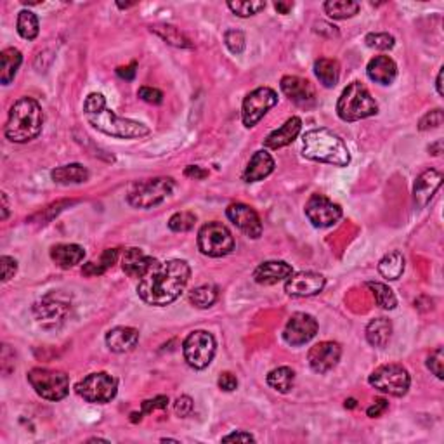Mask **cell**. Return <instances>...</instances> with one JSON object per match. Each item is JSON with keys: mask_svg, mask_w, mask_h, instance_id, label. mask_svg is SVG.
I'll return each mask as SVG.
<instances>
[{"mask_svg": "<svg viewBox=\"0 0 444 444\" xmlns=\"http://www.w3.org/2000/svg\"><path fill=\"white\" fill-rule=\"evenodd\" d=\"M191 269L186 261L172 259L165 262H153L146 275L139 280L137 296L148 305L163 307L177 300L190 282Z\"/></svg>", "mask_w": 444, "mask_h": 444, "instance_id": "1", "label": "cell"}, {"mask_svg": "<svg viewBox=\"0 0 444 444\" xmlns=\"http://www.w3.org/2000/svg\"><path fill=\"white\" fill-rule=\"evenodd\" d=\"M84 113L87 122L99 132L106 136L118 137V139H137L149 134V129L144 123L136 120L122 118L115 112L106 106V99L102 94H89L84 102Z\"/></svg>", "mask_w": 444, "mask_h": 444, "instance_id": "2", "label": "cell"}, {"mask_svg": "<svg viewBox=\"0 0 444 444\" xmlns=\"http://www.w3.org/2000/svg\"><path fill=\"white\" fill-rule=\"evenodd\" d=\"M44 112L33 98H21L10 106L6 123V137L13 143H28L40 136Z\"/></svg>", "mask_w": 444, "mask_h": 444, "instance_id": "3", "label": "cell"}, {"mask_svg": "<svg viewBox=\"0 0 444 444\" xmlns=\"http://www.w3.org/2000/svg\"><path fill=\"white\" fill-rule=\"evenodd\" d=\"M302 155L312 162L330 163L335 167H347L351 163L347 144L328 129H312L305 132L302 139Z\"/></svg>", "mask_w": 444, "mask_h": 444, "instance_id": "4", "label": "cell"}, {"mask_svg": "<svg viewBox=\"0 0 444 444\" xmlns=\"http://www.w3.org/2000/svg\"><path fill=\"white\" fill-rule=\"evenodd\" d=\"M378 113V105L361 82H353L344 89L337 102V115L344 122H358Z\"/></svg>", "mask_w": 444, "mask_h": 444, "instance_id": "5", "label": "cell"}, {"mask_svg": "<svg viewBox=\"0 0 444 444\" xmlns=\"http://www.w3.org/2000/svg\"><path fill=\"white\" fill-rule=\"evenodd\" d=\"M174 181L170 177L137 181L129 187L127 201L136 208H153L163 204L172 194Z\"/></svg>", "mask_w": 444, "mask_h": 444, "instance_id": "6", "label": "cell"}, {"mask_svg": "<svg viewBox=\"0 0 444 444\" xmlns=\"http://www.w3.org/2000/svg\"><path fill=\"white\" fill-rule=\"evenodd\" d=\"M28 382L42 399L61 401L70 392V378L61 370L33 368L28 372Z\"/></svg>", "mask_w": 444, "mask_h": 444, "instance_id": "7", "label": "cell"}, {"mask_svg": "<svg viewBox=\"0 0 444 444\" xmlns=\"http://www.w3.org/2000/svg\"><path fill=\"white\" fill-rule=\"evenodd\" d=\"M75 390L87 403L106 404L118 392V382L109 373L98 372L91 373L84 380H80L77 383V387H75Z\"/></svg>", "mask_w": 444, "mask_h": 444, "instance_id": "8", "label": "cell"}, {"mask_svg": "<svg viewBox=\"0 0 444 444\" xmlns=\"http://www.w3.org/2000/svg\"><path fill=\"white\" fill-rule=\"evenodd\" d=\"M215 339L205 330H194L183 344L184 360L194 370H205L215 356Z\"/></svg>", "mask_w": 444, "mask_h": 444, "instance_id": "9", "label": "cell"}, {"mask_svg": "<svg viewBox=\"0 0 444 444\" xmlns=\"http://www.w3.org/2000/svg\"><path fill=\"white\" fill-rule=\"evenodd\" d=\"M198 248L208 257H224L234 250V238L221 222H208L198 231Z\"/></svg>", "mask_w": 444, "mask_h": 444, "instance_id": "10", "label": "cell"}, {"mask_svg": "<svg viewBox=\"0 0 444 444\" xmlns=\"http://www.w3.org/2000/svg\"><path fill=\"white\" fill-rule=\"evenodd\" d=\"M372 387H375L380 392H385L389 396L401 397L408 392L410 389V373L401 365H382L372 373L368 378Z\"/></svg>", "mask_w": 444, "mask_h": 444, "instance_id": "11", "label": "cell"}, {"mask_svg": "<svg viewBox=\"0 0 444 444\" xmlns=\"http://www.w3.org/2000/svg\"><path fill=\"white\" fill-rule=\"evenodd\" d=\"M278 105V94L271 87H259L252 91L245 98L243 109H241V118H243L245 127H254L255 123L264 118L266 113Z\"/></svg>", "mask_w": 444, "mask_h": 444, "instance_id": "12", "label": "cell"}, {"mask_svg": "<svg viewBox=\"0 0 444 444\" xmlns=\"http://www.w3.org/2000/svg\"><path fill=\"white\" fill-rule=\"evenodd\" d=\"M305 215L314 227H330L342 217V208L325 194L314 193L305 204Z\"/></svg>", "mask_w": 444, "mask_h": 444, "instance_id": "13", "label": "cell"}, {"mask_svg": "<svg viewBox=\"0 0 444 444\" xmlns=\"http://www.w3.org/2000/svg\"><path fill=\"white\" fill-rule=\"evenodd\" d=\"M318 333V321L307 312H296L290 316L283 330V339L289 346H304Z\"/></svg>", "mask_w": 444, "mask_h": 444, "instance_id": "14", "label": "cell"}, {"mask_svg": "<svg viewBox=\"0 0 444 444\" xmlns=\"http://www.w3.org/2000/svg\"><path fill=\"white\" fill-rule=\"evenodd\" d=\"M340 356H342L340 344L326 340V342H319L309 349L307 361L309 367L316 373H326L337 367V363L340 361Z\"/></svg>", "mask_w": 444, "mask_h": 444, "instance_id": "15", "label": "cell"}, {"mask_svg": "<svg viewBox=\"0 0 444 444\" xmlns=\"http://www.w3.org/2000/svg\"><path fill=\"white\" fill-rule=\"evenodd\" d=\"M227 217L229 221L241 231V233L247 234L252 240H257L262 234V222L259 217L257 212L252 207L245 204H233L227 207Z\"/></svg>", "mask_w": 444, "mask_h": 444, "instance_id": "16", "label": "cell"}, {"mask_svg": "<svg viewBox=\"0 0 444 444\" xmlns=\"http://www.w3.org/2000/svg\"><path fill=\"white\" fill-rule=\"evenodd\" d=\"M325 276L319 273L302 271L286 280L285 292L292 297H312L325 289Z\"/></svg>", "mask_w": 444, "mask_h": 444, "instance_id": "17", "label": "cell"}, {"mask_svg": "<svg viewBox=\"0 0 444 444\" xmlns=\"http://www.w3.org/2000/svg\"><path fill=\"white\" fill-rule=\"evenodd\" d=\"M33 311L35 318H37V321L40 323L42 326L52 328V326H56L58 323L63 321V318L66 316V311H68V304L56 296H47L35 305Z\"/></svg>", "mask_w": 444, "mask_h": 444, "instance_id": "18", "label": "cell"}, {"mask_svg": "<svg viewBox=\"0 0 444 444\" xmlns=\"http://www.w3.org/2000/svg\"><path fill=\"white\" fill-rule=\"evenodd\" d=\"M443 183V176L441 172L434 169H429L425 172H422L420 176L417 177L413 186V198L417 207L424 208L429 201L432 200V197L436 194V191L441 187Z\"/></svg>", "mask_w": 444, "mask_h": 444, "instance_id": "19", "label": "cell"}, {"mask_svg": "<svg viewBox=\"0 0 444 444\" xmlns=\"http://www.w3.org/2000/svg\"><path fill=\"white\" fill-rule=\"evenodd\" d=\"M282 91L290 101H293L298 106H309L314 102V89L307 80L300 77H283L282 78Z\"/></svg>", "mask_w": 444, "mask_h": 444, "instance_id": "20", "label": "cell"}, {"mask_svg": "<svg viewBox=\"0 0 444 444\" xmlns=\"http://www.w3.org/2000/svg\"><path fill=\"white\" fill-rule=\"evenodd\" d=\"M292 275V266L286 264L285 261H268L255 269L254 280L259 285H276L283 280H289Z\"/></svg>", "mask_w": 444, "mask_h": 444, "instance_id": "21", "label": "cell"}, {"mask_svg": "<svg viewBox=\"0 0 444 444\" xmlns=\"http://www.w3.org/2000/svg\"><path fill=\"white\" fill-rule=\"evenodd\" d=\"M139 342V332L132 326H116L106 333V346L116 354L129 353Z\"/></svg>", "mask_w": 444, "mask_h": 444, "instance_id": "22", "label": "cell"}, {"mask_svg": "<svg viewBox=\"0 0 444 444\" xmlns=\"http://www.w3.org/2000/svg\"><path fill=\"white\" fill-rule=\"evenodd\" d=\"M302 130V120L298 116H292V118L286 120L280 129H276L275 132L269 134L264 141L266 148L271 149H280L285 148L289 144H292L297 139L298 134Z\"/></svg>", "mask_w": 444, "mask_h": 444, "instance_id": "23", "label": "cell"}, {"mask_svg": "<svg viewBox=\"0 0 444 444\" xmlns=\"http://www.w3.org/2000/svg\"><path fill=\"white\" fill-rule=\"evenodd\" d=\"M273 170H275V158L266 149H261V151L254 153V156L248 162L243 172V181L257 183V181L266 179L269 174H273Z\"/></svg>", "mask_w": 444, "mask_h": 444, "instance_id": "24", "label": "cell"}, {"mask_svg": "<svg viewBox=\"0 0 444 444\" xmlns=\"http://www.w3.org/2000/svg\"><path fill=\"white\" fill-rule=\"evenodd\" d=\"M370 80L380 85H390L397 77V66L389 56H375L367 66Z\"/></svg>", "mask_w": 444, "mask_h": 444, "instance_id": "25", "label": "cell"}, {"mask_svg": "<svg viewBox=\"0 0 444 444\" xmlns=\"http://www.w3.org/2000/svg\"><path fill=\"white\" fill-rule=\"evenodd\" d=\"M153 259L144 254L141 248H129L122 257V269L130 278H143L153 266Z\"/></svg>", "mask_w": 444, "mask_h": 444, "instance_id": "26", "label": "cell"}, {"mask_svg": "<svg viewBox=\"0 0 444 444\" xmlns=\"http://www.w3.org/2000/svg\"><path fill=\"white\" fill-rule=\"evenodd\" d=\"M51 259L63 269H70L80 264L85 259V250L80 245L59 243L51 248Z\"/></svg>", "mask_w": 444, "mask_h": 444, "instance_id": "27", "label": "cell"}, {"mask_svg": "<svg viewBox=\"0 0 444 444\" xmlns=\"http://www.w3.org/2000/svg\"><path fill=\"white\" fill-rule=\"evenodd\" d=\"M21 61H23V56L17 49L7 47L0 52V82L2 85H9L14 80Z\"/></svg>", "mask_w": 444, "mask_h": 444, "instance_id": "28", "label": "cell"}, {"mask_svg": "<svg viewBox=\"0 0 444 444\" xmlns=\"http://www.w3.org/2000/svg\"><path fill=\"white\" fill-rule=\"evenodd\" d=\"M392 335V323L387 318H375L367 326V340L373 347H385Z\"/></svg>", "mask_w": 444, "mask_h": 444, "instance_id": "29", "label": "cell"}, {"mask_svg": "<svg viewBox=\"0 0 444 444\" xmlns=\"http://www.w3.org/2000/svg\"><path fill=\"white\" fill-rule=\"evenodd\" d=\"M51 176L58 184H82L89 179V170L80 163H70L54 169Z\"/></svg>", "mask_w": 444, "mask_h": 444, "instance_id": "30", "label": "cell"}, {"mask_svg": "<svg viewBox=\"0 0 444 444\" xmlns=\"http://www.w3.org/2000/svg\"><path fill=\"white\" fill-rule=\"evenodd\" d=\"M378 273L385 280H399L404 273V257L401 252L394 250L389 252L387 255H383L382 261L378 262Z\"/></svg>", "mask_w": 444, "mask_h": 444, "instance_id": "31", "label": "cell"}, {"mask_svg": "<svg viewBox=\"0 0 444 444\" xmlns=\"http://www.w3.org/2000/svg\"><path fill=\"white\" fill-rule=\"evenodd\" d=\"M314 73L318 77V80L325 85L326 89H332L339 84L340 77V68L339 63L335 59L321 58L314 63Z\"/></svg>", "mask_w": 444, "mask_h": 444, "instance_id": "32", "label": "cell"}, {"mask_svg": "<svg viewBox=\"0 0 444 444\" xmlns=\"http://www.w3.org/2000/svg\"><path fill=\"white\" fill-rule=\"evenodd\" d=\"M118 259V250L116 248H108L101 254V257L98 261H92L87 262V264L82 268V273L85 276H99V275H105L109 268H113Z\"/></svg>", "mask_w": 444, "mask_h": 444, "instance_id": "33", "label": "cell"}, {"mask_svg": "<svg viewBox=\"0 0 444 444\" xmlns=\"http://www.w3.org/2000/svg\"><path fill=\"white\" fill-rule=\"evenodd\" d=\"M293 382H296V372L289 367H280L276 370L269 372L268 375L269 387H273V389L282 394L290 392L293 387Z\"/></svg>", "mask_w": 444, "mask_h": 444, "instance_id": "34", "label": "cell"}, {"mask_svg": "<svg viewBox=\"0 0 444 444\" xmlns=\"http://www.w3.org/2000/svg\"><path fill=\"white\" fill-rule=\"evenodd\" d=\"M151 31H155L156 35H160L167 44L174 45V47H181V49L193 47L190 38H187L184 33H181V31L177 30L176 26H172V24H155V26H151Z\"/></svg>", "mask_w": 444, "mask_h": 444, "instance_id": "35", "label": "cell"}, {"mask_svg": "<svg viewBox=\"0 0 444 444\" xmlns=\"http://www.w3.org/2000/svg\"><path fill=\"white\" fill-rule=\"evenodd\" d=\"M325 13L333 20H347L360 13V3L353 0H328L325 3Z\"/></svg>", "mask_w": 444, "mask_h": 444, "instance_id": "36", "label": "cell"}, {"mask_svg": "<svg viewBox=\"0 0 444 444\" xmlns=\"http://www.w3.org/2000/svg\"><path fill=\"white\" fill-rule=\"evenodd\" d=\"M219 297L217 286L201 285L190 293V302L198 309H208L215 304Z\"/></svg>", "mask_w": 444, "mask_h": 444, "instance_id": "37", "label": "cell"}, {"mask_svg": "<svg viewBox=\"0 0 444 444\" xmlns=\"http://www.w3.org/2000/svg\"><path fill=\"white\" fill-rule=\"evenodd\" d=\"M17 33L24 40H35L38 35V20L31 10H21L17 14Z\"/></svg>", "mask_w": 444, "mask_h": 444, "instance_id": "38", "label": "cell"}, {"mask_svg": "<svg viewBox=\"0 0 444 444\" xmlns=\"http://www.w3.org/2000/svg\"><path fill=\"white\" fill-rule=\"evenodd\" d=\"M367 286L372 290L378 307L390 311V309H394L397 305L396 296H394V292L387 285H383V283H378V282H368Z\"/></svg>", "mask_w": 444, "mask_h": 444, "instance_id": "39", "label": "cell"}, {"mask_svg": "<svg viewBox=\"0 0 444 444\" xmlns=\"http://www.w3.org/2000/svg\"><path fill=\"white\" fill-rule=\"evenodd\" d=\"M227 7H229L236 16L248 17L261 13L266 7V2H261V0H236V2H227Z\"/></svg>", "mask_w": 444, "mask_h": 444, "instance_id": "40", "label": "cell"}, {"mask_svg": "<svg viewBox=\"0 0 444 444\" xmlns=\"http://www.w3.org/2000/svg\"><path fill=\"white\" fill-rule=\"evenodd\" d=\"M197 222V215L193 212H177L169 219V227L176 233H186L191 231Z\"/></svg>", "mask_w": 444, "mask_h": 444, "instance_id": "41", "label": "cell"}, {"mask_svg": "<svg viewBox=\"0 0 444 444\" xmlns=\"http://www.w3.org/2000/svg\"><path fill=\"white\" fill-rule=\"evenodd\" d=\"M365 42H367L368 47L376 49V51H390L396 44L394 37L389 33H368L365 37Z\"/></svg>", "mask_w": 444, "mask_h": 444, "instance_id": "42", "label": "cell"}, {"mask_svg": "<svg viewBox=\"0 0 444 444\" xmlns=\"http://www.w3.org/2000/svg\"><path fill=\"white\" fill-rule=\"evenodd\" d=\"M224 42H226V47L229 49L233 54H241L245 51V35L240 30H227L224 33Z\"/></svg>", "mask_w": 444, "mask_h": 444, "instance_id": "43", "label": "cell"}, {"mask_svg": "<svg viewBox=\"0 0 444 444\" xmlns=\"http://www.w3.org/2000/svg\"><path fill=\"white\" fill-rule=\"evenodd\" d=\"M443 109H432V112L425 113L424 116L420 118L418 122V130L425 132V130H431V129H438V127L443 125Z\"/></svg>", "mask_w": 444, "mask_h": 444, "instance_id": "44", "label": "cell"}, {"mask_svg": "<svg viewBox=\"0 0 444 444\" xmlns=\"http://www.w3.org/2000/svg\"><path fill=\"white\" fill-rule=\"evenodd\" d=\"M443 365H444V351L441 349V347H438V349L434 351V353H431V356H429L427 360V367L429 370H431L432 373H434L436 376H438L439 380H443Z\"/></svg>", "mask_w": 444, "mask_h": 444, "instance_id": "45", "label": "cell"}, {"mask_svg": "<svg viewBox=\"0 0 444 444\" xmlns=\"http://www.w3.org/2000/svg\"><path fill=\"white\" fill-rule=\"evenodd\" d=\"M167 406H169V397L156 396V397H153V399L144 401L143 406H141V411H143L144 415H149L156 410H165Z\"/></svg>", "mask_w": 444, "mask_h": 444, "instance_id": "46", "label": "cell"}, {"mask_svg": "<svg viewBox=\"0 0 444 444\" xmlns=\"http://www.w3.org/2000/svg\"><path fill=\"white\" fill-rule=\"evenodd\" d=\"M0 268H2V282H9L10 278H14L17 271V262L14 261L13 257H7V255H2L0 257Z\"/></svg>", "mask_w": 444, "mask_h": 444, "instance_id": "47", "label": "cell"}, {"mask_svg": "<svg viewBox=\"0 0 444 444\" xmlns=\"http://www.w3.org/2000/svg\"><path fill=\"white\" fill-rule=\"evenodd\" d=\"M193 408H194L193 399H191L190 396H181V397H177L176 404H174V410H176V413L179 415L181 418L190 417V415L193 413Z\"/></svg>", "mask_w": 444, "mask_h": 444, "instance_id": "48", "label": "cell"}, {"mask_svg": "<svg viewBox=\"0 0 444 444\" xmlns=\"http://www.w3.org/2000/svg\"><path fill=\"white\" fill-rule=\"evenodd\" d=\"M137 95H139L143 101L149 102V105H160V102L163 101V92L153 87H141L139 91H137Z\"/></svg>", "mask_w": 444, "mask_h": 444, "instance_id": "49", "label": "cell"}, {"mask_svg": "<svg viewBox=\"0 0 444 444\" xmlns=\"http://www.w3.org/2000/svg\"><path fill=\"white\" fill-rule=\"evenodd\" d=\"M217 383H219V389L224 390V392H233V390L238 387V378L233 375V373L224 372L221 373V376H219Z\"/></svg>", "mask_w": 444, "mask_h": 444, "instance_id": "50", "label": "cell"}, {"mask_svg": "<svg viewBox=\"0 0 444 444\" xmlns=\"http://www.w3.org/2000/svg\"><path fill=\"white\" fill-rule=\"evenodd\" d=\"M387 408H389V403H387L385 399H376L375 403H373L372 406L368 408L367 413L370 418H378V417H382L383 413H385Z\"/></svg>", "mask_w": 444, "mask_h": 444, "instance_id": "51", "label": "cell"}, {"mask_svg": "<svg viewBox=\"0 0 444 444\" xmlns=\"http://www.w3.org/2000/svg\"><path fill=\"white\" fill-rule=\"evenodd\" d=\"M222 443H255V438L248 432H233L222 438Z\"/></svg>", "mask_w": 444, "mask_h": 444, "instance_id": "52", "label": "cell"}, {"mask_svg": "<svg viewBox=\"0 0 444 444\" xmlns=\"http://www.w3.org/2000/svg\"><path fill=\"white\" fill-rule=\"evenodd\" d=\"M136 68L137 63H130L129 66H120V68H116V73H118V77L125 78V80H134V77H136Z\"/></svg>", "mask_w": 444, "mask_h": 444, "instance_id": "53", "label": "cell"}, {"mask_svg": "<svg viewBox=\"0 0 444 444\" xmlns=\"http://www.w3.org/2000/svg\"><path fill=\"white\" fill-rule=\"evenodd\" d=\"M184 176L194 177V179H205V177L208 176V172L198 165H190L186 170H184Z\"/></svg>", "mask_w": 444, "mask_h": 444, "instance_id": "54", "label": "cell"}, {"mask_svg": "<svg viewBox=\"0 0 444 444\" xmlns=\"http://www.w3.org/2000/svg\"><path fill=\"white\" fill-rule=\"evenodd\" d=\"M314 30L318 31V33H321V35L328 31V37H339V30H337L335 26H332V24H328V23H321V21H319V23L316 24Z\"/></svg>", "mask_w": 444, "mask_h": 444, "instance_id": "55", "label": "cell"}, {"mask_svg": "<svg viewBox=\"0 0 444 444\" xmlns=\"http://www.w3.org/2000/svg\"><path fill=\"white\" fill-rule=\"evenodd\" d=\"M293 3L292 2H276L275 3V9L278 10L280 14H289L292 10Z\"/></svg>", "mask_w": 444, "mask_h": 444, "instance_id": "56", "label": "cell"}, {"mask_svg": "<svg viewBox=\"0 0 444 444\" xmlns=\"http://www.w3.org/2000/svg\"><path fill=\"white\" fill-rule=\"evenodd\" d=\"M9 215V204H7V194L2 193V221H6Z\"/></svg>", "mask_w": 444, "mask_h": 444, "instance_id": "57", "label": "cell"}, {"mask_svg": "<svg viewBox=\"0 0 444 444\" xmlns=\"http://www.w3.org/2000/svg\"><path fill=\"white\" fill-rule=\"evenodd\" d=\"M429 151H431L432 155H441V153H443V141H438L436 144H431Z\"/></svg>", "mask_w": 444, "mask_h": 444, "instance_id": "58", "label": "cell"}, {"mask_svg": "<svg viewBox=\"0 0 444 444\" xmlns=\"http://www.w3.org/2000/svg\"><path fill=\"white\" fill-rule=\"evenodd\" d=\"M436 87H438V94H439V95H444V91H443V70L438 73V80H436Z\"/></svg>", "mask_w": 444, "mask_h": 444, "instance_id": "59", "label": "cell"}, {"mask_svg": "<svg viewBox=\"0 0 444 444\" xmlns=\"http://www.w3.org/2000/svg\"><path fill=\"white\" fill-rule=\"evenodd\" d=\"M143 411H141V413H132L130 415V422H132V424H137V422H141L143 420Z\"/></svg>", "mask_w": 444, "mask_h": 444, "instance_id": "60", "label": "cell"}, {"mask_svg": "<svg viewBox=\"0 0 444 444\" xmlns=\"http://www.w3.org/2000/svg\"><path fill=\"white\" fill-rule=\"evenodd\" d=\"M346 408H356V399H347Z\"/></svg>", "mask_w": 444, "mask_h": 444, "instance_id": "61", "label": "cell"}]
</instances>
